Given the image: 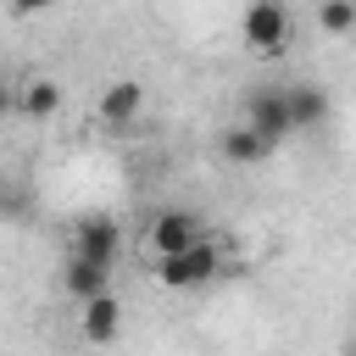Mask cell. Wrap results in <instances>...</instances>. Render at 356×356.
<instances>
[{
    "instance_id": "1",
    "label": "cell",
    "mask_w": 356,
    "mask_h": 356,
    "mask_svg": "<svg viewBox=\"0 0 356 356\" xmlns=\"http://www.w3.org/2000/svg\"><path fill=\"white\" fill-rule=\"evenodd\" d=\"M217 267H222V245L200 234L195 245H184L172 256H156V284H167V289H200V284L217 278Z\"/></svg>"
},
{
    "instance_id": "2",
    "label": "cell",
    "mask_w": 356,
    "mask_h": 356,
    "mask_svg": "<svg viewBox=\"0 0 356 356\" xmlns=\"http://www.w3.org/2000/svg\"><path fill=\"white\" fill-rule=\"evenodd\" d=\"M239 39H245V50H256V56H284V50H289V6H284V0H245Z\"/></svg>"
},
{
    "instance_id": "3",
    "label": "cell",
    "mask_w": 356,
    "mask_h": 356,
    "mask_svg": "<svg viewBox=\"0 0 356 356\" xmlns=\"http://www.w3.org/2000/svg\"><path fill=\"white\" fill-rule=\"evenodd\" d=\"M245 122H250V128H256L267 145H284L289 134H300L284 89H261V95H250V100H245Z\"/></svg>"
},
{
    "instance_id": "4",
    "label": "cell",
    "mask_w": 356,
    "mask_h": 356,
    "mask_svg": "<svg viewBox=\"0 0 356 356\" xmlns=\"http://www.w3.org/2000/svg\"><path fill=\"white\" fill-rule=\"evenodd\" d=\"M139 106H145V89H139L134 78H111V83L100 89V100H95V122H100V128H128V122L139 117Z\"/></svg>"
},
{
    "instance_id": "5",
    "label": "cell",
    "mask_w": 356,
    "mask_h": 356,
    "mask_svg": "<svg viewBox=\"0 0 356 356\" xmlns=\"http://www.w3.org/2000/svg\"><path fill=\"white\" fill-rule=\"evenodd\" d=\"M206 234V222L195 217V211H156V222H150V250L156 256H172V250H184V245H195Z\"/></svg>"
},
{
    "instance_id": "6",
    "label": "cell",
    "mask_w": 356,
    "mask_h": 356,
    "mask_svg": "<svg viewBox=\"0 0 356 356\" xmlns=\"http://www.w3.org/2000/svg\"><path fill=\"white\" fill-rule=\"evenodd\" d=\"M61 289L83 306V300H95V295H106L111 289V261H95V256H78L72 250V261H67V273H61Z\"/></svg>"
},
{
    "instance_id": "7",
    "label": "cell",
    "mask_w": 356,
    "mask_h": 356,
    "mask_svg": "<svg viewBox=\"0 0 356 356\" xmlns=\"http://www.w3.org/2000/svg\"><path fill=\"white\" fill-rule=\"evenodd\" d=\"M72 250H78V256H95V261H117V250H122V228H117L111 217H83L78 234H72Z\"/></svg>"
},
{
    "instance_id": "8",
    "label": "cell",
    "mask_w": 356,
    "mask_h": 356,
    "mask_svg": "<svg viewBox=\"0 0 356 356\" xmlns=\"http://www.w3.org/2000/svg\"><path fill=\"white\" fill-rule=\"evenodd\" d=\"M83 339L89 345H111L117 339V328H122V306H117V295L106 289V295H95V300H83Z\"/></svg>"
},
{
    "instance_id": "9",
    "label": "cell",
    "mask_w": 356,
    "mask_h": 356,
    "mask_svg": "<svg viewBox=\"0 0 356 356\" xmlns=\"http://www.w3.org/2000/svg\"><path fill=\"white\" fill-rule=\"evenodd\" d=\"M284 95H289V111H295V128L300 134L328 122V89L323 83H284Z\"/></svg>"
},
{
    "instance_id": "10",
    "label": "cell",
    "mask_w": 356,
    "mask_h": 356,
    "mask_svg": "<svg viewBox=\"0 0 356 356\" xmlns=\"http://www.w3.org/2000/svg\"><path fill=\"white\" fill-rule=\"evenodd\" d=\"M217 150H222V161H234V167H256L273 145L250 128V122H239V128H222V139H217Z\"/></svg>"
},
{
    "instance_id": "11",
    "label": "cell",
    "mask_w": 356,
    "mask_h": 356,
    "mask_svg": "<svg viewBox=\"0 0 356 356\" xmlns=\"http://www.w3.org/2000/svg\"><path fill=\"white\" fill-rule=\"evenodd\" d=\"M61 100H67V95H61V83H56V78H33V83L17 95V111H22L28 122H50V117L61 111Z\"/></svg>"
},
{
    "instance_id": "12",
    "label": "cell",
    "mask_w": 356,
    "mask_h": 356,
    "mask_svg": "<svg viewBox=\"0 0 356 356\" xmlns=\"http://www.w3.org/2000/svg\"><path fill=\"white\" fill-rule=\"evenodd\" d=\"M317 28H323L328 39L356 33V0H317Z\"/></svg>"
},
{
    "instance_id": "13",
    "label": "cell",
    "mask_w": 356,
    "mask_h": 356,
    "mask_svg": "<svg viewBox=\"0 0 356 356\" xmlns=\"http://www.w3.org/2000/svg\"><path fill=\"white\" fill-rule=\"evenodd\" d=\"M50 0H11V17H39Z\"/></svg>"
}]
</instances>
